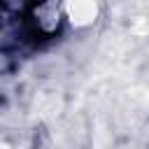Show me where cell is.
I'll return each instance as SVG.
<instances>
[{"mask_svg": "<svg viewBox=\"0 0 149 149\" xmlns=\"http://www.w3.org/2000/svg\"><path fill=\"white\" fill-rule=\"evenodd\" d=\"M63 14L72 26L86 28L98 19V2L95 0H63Z\"/></svg>", "mask_w": 149, "mask_h": 149, "instance_id": "cell-1", "label": "cell"}]
</instances>
